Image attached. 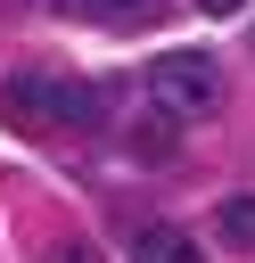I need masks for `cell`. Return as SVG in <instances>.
Instances as JSON below:
<instances>
[{
  "instance_id": "7a4b0ae2",
  "label": "cell",
  "mask_w": 255,
  "mask_h": 263,
  "mask_svg": "<svg viewBox=\"0 0 255 263\" xmlns=\"http://www.w3.org/2000/svg\"><path fill=\"white\" fill-rule=\"evenodd\" d=\"M148 99L173 107V115H214V107H222V66H214L206 49H165V58L148 66Z\"/></svg>"
},
{
  "instance_id": "5b68a950",
  "label": "cell",
  "mask_w": 255,
  "mask_h": 263,
  "mask_svg": "<svg viewBox=\"0 0 255 263\" xmlns=\"http://www.w3.org/2000/svg\"><path fill=\"white\" fill-rule=\"evenodd\" d=\"M214 238H222V247H239V255H255V189H239V197H222V205H214Z\"/></svg>"
},
{
  "instance_id": "8992f818",
  "label": "cell",
  "mask_w": 255,
  "mask_h": 263,
  "mask_svg": "<svg viewBox=\"0 0 255 263\" xmlns=\"http://www.w3.org/2000/svg\"><path fill=\"white\" fill-rule=\"evenodd\" d=\"M66 16H90V25H132V16H148V0H58Z\"/></svg>"
},
{
  "instance_id": "277c9868",
  "label": "cell",
  "mask_w": 255,
  "mask_h": 263,
  "mask_svg": "<svg viewBox=\"0 0 255 263\" xmlns=\"http://www.w3.org/2000/svg\"><path fill=\"white\" fill-rule=\"evenodd\" d=\"M132 263H206V255H197V238H189V230L156 222V230H140V238H132Z\"/></svg>"
},
{
  "instance_id": "6da1fadb",
  "label": "cell",
  "mask_w": 255,
  "mask_h": 263,
  "mask_svg": "<svg viewBox=\"0 0 255 263\" xmlns=\"http://www.w3.org/2000/svg\"><path fill=\"white\" fill-rule=\"evenodd\" d=\"M0 107L25 132H90V123H107L115 90L107 82H82V74H16Z\"/></svg>"
},
{
  "instance_id": "ba28073f",
  "label": "cell",
  "mask_w": 255,
  "mask_h": 263,
  "mask_svg": "<svg viewBox=\"0 0 255 263\" xmlns=\"http://www.w3.org/2000/svg\"><path fill=\"white\" fill-rule=\"evenodd\" d=\"M197 8H206V16H239L247 0H197Z\"/></svg>"
},
{
  "instance_id": "52a82bcc",
  "label": "cell",
  "mask_w": 255,
  "mask_h": 263,
  "mask_svg": "<svg viewBox=\"0 0 255 263\" xmlns=\"http://www.w3.org/2000/svg\"><path fill=\"white\" fill-rule=\"evenodd\" d=\"M41 263H99V247H90V238H58Z\"/></svg>"
},
{
  "instance_id": "3957f363",
  "label": "cell",
  "mask_w": 255,
  "mask_h": 263,
  "mask_svg": "<svg viewBox=\"0 0 255 263\" xmlns=\"http://www.w3.org/2000/svg\"><path fill=\"white\" fill-rule=\"evenodd\" d=\"M123 148H132L140 164H173V156H181V115L148 99V115H132V132H123Z\"/></svg>"
}]
</instances>
